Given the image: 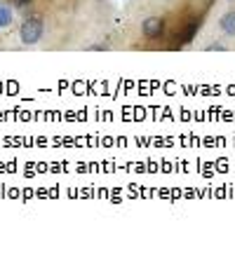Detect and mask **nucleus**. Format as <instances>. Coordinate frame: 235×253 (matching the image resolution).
I'll list each match as a JSON object with an SVG mask.
<instances>
[{
	"instance_id": "1",
	"label": "nucleus",
	"mask_w": 235,
	"mask_h": 253,
	"mask_svg": "<svg viewBox=\"0 0 235 253\" xmlns=\"http://www.w3.org/2000/svg\"><path fill=\"white\" fill-rule=\"evenodd\" d=\"M45 36V21L38 14H26L21 26H19V40L24 45H38Z\"/></svg>"
},
{
	"instance_id": "2",
	"label": "nucleus",
	"mask_w": 235,
	"mask_h": 253,
	"mask_svg": "<svg viewBox=\"0 0 235 253\" xmlns=\"http://www.w3.org/2000/svg\"><path fill=\"white\" fill-rule=\"evenodd\" d=\"M167 36V19L165 17H146L144 24H141V38L148 40V42H155V40H163Z\"/></svg>"
},
{
	"instance_id": "3",
	"label": "nucleus",
	"mask_w": 235,
	"mask_h": 253,
	"mask_svg": "<svg viewBox=\"0 0 235 253\" xmlns=\"http://www.w3.org/2000/svg\"><path fill=\"white\" fill-rule=\"evenodd\" d=\"M219 31H221V36L228 38V40H235V7L226 9L221 19H219Z\"/></svg>"
},
{
	"instance_id": "4",
	"label": "nucleus",
	"mask_w": 235,
	"mask_h": 253,
	"mask_svg": "<svg viewBox=\"0 0 235 253\" xmlns=\"http://www.w3.org/2000/svg\"><path fill=\"white\" fill-rule=\"evenodd\" d=\"M12 19H14L12 7L9 5H0V28H7L12 24Z\"/></svg>"
},
{
	"instance_id": "5",
	"label": "nucleus",
	"mask_w": 235,
	"mask_h": 253,
	"mask_svg": "<svg viewBox=\"0 0 235 253\" xmlns=\"http://www.w3.org/2000/svg\"><path fill=\"white\" fill-rule=\"evenodd\" d=\"M207 49H212V52H224V49H228V47L224 45V42H219V40H217V42H209Z\"/></svg>"
}]
</instances>
